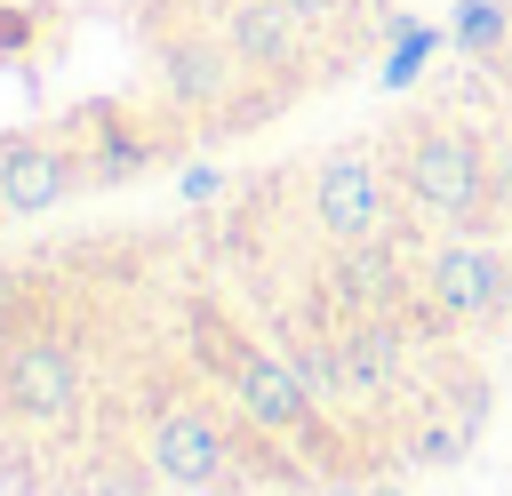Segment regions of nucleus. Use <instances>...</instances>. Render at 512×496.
<instances>
[{
    "label": "nucleus",
    "mask_w": 512,
    "mask_h": 496,
    "mask_svg": "<svg viewBox=\"0 0 512 496\" xmlns=\"http://www.w3.org/2000/svg\"><path fill=\"white\" fill-rule=\"evenodd\" d=\"M408 32L400 0H0V168L72 152L88 192L184 176Z\"/></svg>",
    "instance_id": "nucleus-1"
},
{
    "label": "nucleus",
    "mask_w": 512,
    "mask_h": 496,
    "mask_svg": "<svg viewBox=\"0 0 512 496\" xmlns=\"http://www.w3.org/2000/svg\"><path fill=\"white\" fill-rule=\"evenodd\" d=\"M176 368H160V384H144V456L168 488H200V496H232L240 488V448H232V416H216L200 392L168 384Z\"/></svg>",
    "instance_id": "nucleus-2"
},
{
    "label": "nucleus",
    "mask_w": 512,
    "mask_h": 496,
    "mask_svg": "<svg viewBox=\"0 0 512 496\" xmlns=\"http://www.w3.org/2000/svg\"><path fill=\"white\" fill-rule=\"evenodd\" d=\"M376 496H400V488H376Z\"/></svg>",
    "instance_id": "nucleus-5"
},
{
    "label": "nucleus",
    "mask_w": 512,
    "mask_h": 496,
    "mask_svg": "<svg viewBox=\"0 0 512 496\" xmlns=\"http://www.w3.org/2000/svg\"><path fill=\"white\" fill-rule=\"evenodd\" d=\"M328 496H368V488H352V480H336V488H328Z\"/></svg>",
    "instance_id": "nucleus-4"
},
{
    "label": "nucleus",
    "mask_w": 512,
    "mask_h": 496,
    "mask_svg": "<svg viewBox=\"0 0 512 496\" xmlns=\"http://www.w3.org/2000/svg\"><path fill=\"white\" fill-rule=\"evenodd\" d=\"M224 392H232V408H240L248 424H264V432H280V440H296V432L320 416V400L304 392V376L288 368V352H280V344H256V336L240 344Z\"/></svg>",
    "instance_id": "nucleus-3"
}]
</instances>
